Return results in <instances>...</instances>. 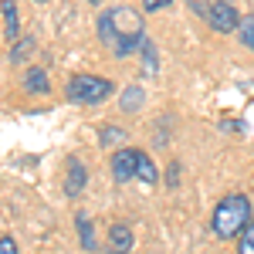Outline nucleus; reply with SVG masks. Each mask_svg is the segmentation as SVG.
<instances>
[{"label":"nucleus","instance_id":"obj_1","mask_svg":"<svg viewBox=\"0 0 254 254\" xmlns=\"http://www.w3.org/2000/svg\"><path fill=\"white\" fill-rule=\"evenodd\" d=\"M98 38H102V44H109L119 58H129L146 41L142 14L129 3H116V7L102 10L98 14Z\"/></svg>","mask_w":254,"mask_h":254},{"label":"nucleus","instance_id":"obj_2","mask_svg":"<svg viewBox=\"0 0 254 254\" xmlns=\"http://www.w3.org/2000/svg\"><path fill=\"white\" fill-rule=\"evenodd\" d=\"M251 220H254L251 217V200L244 193H227L214 207L210 231H214L217 241H234V237H241V231H244Z\"/></svg>","mask_w":254,"mask_h":254},{"label":"nucleus","instance_id":"obj_3","mask_svg":"<svg viewBox=\"0 0 254 254\" xmlns=\"http://www.w3.org/2000/svg\"><path fill=\"white\" fill-rule=\"evenodd\" d=\"M116 92V85L109 78H102V75H71L68 85H64V95L68 102H75V105H98V102H105V98Z\"/></svg>","mask_w":254,"mask_h":254},{"label":"nucleus","instance_id":"obj_4","mask_svg":"<svg viewBox=\"0 0 254 254\" xmlns=\"http://www.w3.org/2000/svg\"><path fill=\"white\" fill-rule=\"evenodd\" d=\"M203 20L210 24V31H217V34H231V31L241 27V14L234 10V3H227V0H214Z\"/></svg>","mask_w":254,"mask_h":254},{"label":"nucleus","instance_id":"obj_5","mask_svg":"<svg viewBox=\"0 0 254 254\" xmlns=\"http://www.w3.org/2000/svg\"><path fill=\"white\" fill-rule=\"evenodd\" d=\"M85 183H88V166L78 156H68L64 159V193L75 200L85 193Z\"/></svg>","mask_w":254,"mask_h":254},{"label":"nucleus","instance_id":"obj_6","mask_svg":"<svg viewBox=\"0 0 254 254\" xmlns=\"http://www.w3.org/2000/svg\"><path fill=\"white\" fill-rule=\"evenodd\" d=\"M132 244H136V234L129 224H112L109 227V237H105V251L109 254H132Z\"/></svg>","mask_w":254,"mask_h":254},{"label":"nucleus","instance_id":"obj_7","mask_svg":"<svg viewBox=\"0 0 254 254\" xmlns=\"http://www.w3.org/2000/svg\"><path fill=\"white\" fill-rule=\"evenodd\" d=\"M136 163H139V149H119L116 156H112V176H116V183L136 180Z\"/></svg>","mask_w":254,"mask_h":254},{"label":"nucleus","instance_id":"obj_8","mask_svg":"<svg viewBox=\"0 0 254 254\" xmlns=\"http://www.w3.org/2000/svg\"><path fill=\"white\" fill-rule=\"evenodd\" d=\"M24 88L34 92V95H48V92H51V81L44 75V68H27V71H24Z\"/></svg>","mask_w":254,"mask_h":254},{"label":"nucleus","instance_id":"obj_9","mask_svg":"<svg viewBox=\"0 0 254 254\" xmlns=\"http://www.w3.org/2000/svg\"><path fill=\"white\" fill-rule=\"evenodd\" d=\"M0 10H3V38L20 41L17 38V3L14 0H0Z\"/></svg>","mask_w":254,"mask_h":254},{"label":"nucleus","instance_id":"obj_10","mask_svg":"<svg viewBox=\"0 0 254 254\" xmlns=\"http://www.w3.org/2000/svg\"><path fill=\"white\" fill-rule=\"evenodd\" d=\"M119 102H122V112H139V109H142V102H146V95H142V88H139V85H129V88H122Z\"/></svg>","mask_w":254,"mask_h":254},{"label":"nucleus","instance_id":"obj_11","mask_svg":"<svg viewBox=\"0 0 254 254\" xmlns=\"http://www.w3.org/2000/svg\"><path fill=\"white\" fill-rule=\"evenodd\" d=\"M136 176H139V180H142V183H149V187H153V183H159V170H156V166H153V159L146 156V153H142V149H139Z\"/></svg>","mask_w":254,"mask_h":254},{"label":"nucleus","instance_id":"obj_12","mask_svg":"<svg viewBox=\"0 0 254 254\" xmlns=\"http://www.w3.org/2000/svg\"><path fill=\"white\" fill-rule=\"evenodd\" d=\"M34 55V38H20L14 41V48H10V64H24V61Z\"/></svg>","mask_w":254,"mask_h":254},{"label":"nucleus","instance_id":"obj_13","mask_svg":"<svg viewBox=\"0 0 254 254\" xmlns=\"http://www.w3.org/2000/svg\"><path fill=\"white\" fill-rule=\"evenodd\" d=\"M78 241L85 251H95V231H92V220H85V217H78Z\"/></svg>","mask_w":254,"mask_h":254},{"label":"nucleus","instance_id":"obj_14","mask_svg":"<svg viewBox=\"0 0 254 254\" xmlns=\"http://www.w3.org/2000/svg\"><path fill=\"white\" fill-rule=\"evenodd\" d=\"M237 254H254V220L241 231V237H237Z\"/></svg>","mask_w":254,"mask_h":254},{"label":"nucleus","instance_id":"obj_15","mask_svg":"<svg viewBox=\"0 0 254 254\" xmlns=\"http://www.w3.org/2000/svg\"><path fill=\"white\" fill-rule=\"evenodd\" d=\"M237 34H241V44H244V48H251V51H254V14H251V17H244V20H241V27H237Z\"/></svg>","mask_w":254,"mask_h":254},{"label":"nucleus","instance_id":"obj_16","mask_svg":"<svg viewBox=\"0 0 254 254\" xmlns=\"http://www.w3.org/2000/svg\"><path fill=\"white\" fill-rule=\"evenodd\" d=\"M98 139H102V146H112V142H126V132H122L119 126H105V129L98 132Z\"/></svg>","mask_w":254,"mask_h":254},{"label":"nucleus","instance_id":"obj_17","mask_svg":"<svg viewBox=\"0 0 254 254\" xmlns=\"http://www.w3.org/2000/svg\"><path fill=\"white\" fill-rule=\"evenodd\" d=\"M139 51H142V61H146V71L153 75V71H156V48H153V41L146 38V41H142V48H139Z\"/></svg>","mask_w":254,"mask_h":254},{"label":"nucleus","instance_id":"obj_18","mask_svg":"<svg viewBox=\"0 0 254 254\" xmlns=\"http://www.w3.org/2000/svg\"><path fill=\"white\" fill-rule=\"evenodd\" d=\"M170 3H173V0H142V10H146V14H156V10H166Z\"/></svg>","mask_w":254,"mask_h":254},{"label":"nucleus","instance_id":"obj_19","mask_svg":"<svg viewBox=\"0 0 254 254\" xmlns=\"http://www.w3.org/2000/svg\"><path fill=\"white\" fill-rule=\"evenodd\" d=\"M0 254H17V241H14L10 234L0 237Z\"/></svg>","mask_w":254,"mask_h":254},{"label":"nucleus","instance_id":"obj_20","mask_svg":"<svg viewBox=\"0 0 254 254\" xmlns=\"http://www.w3.org/2000/svg\"><path fill=\"white\" fill-rule=\"evenodd\" d=\"M187 3H190V10H196L200 17H207V10H210V3H214V0H187Z\"/></svg>","mask_w":254,"mask_h":254},{"label":"nucleus","instance_id":"obj_21","mask_svg":"<svg viewBox=\"0 0 254 254\" xmlns=\"http://www.w3.org/2000/svg\"><path fill=\"white\" fill-rule=\"evenodd\" d=\"M88 3H102V0H88Z\"/></svg>","mask_w":254,"mask_h":254}]
</instances>
